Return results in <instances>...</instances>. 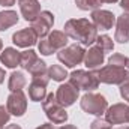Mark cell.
Listing matches in <instances>:
<instances>
[{
    "label": "cell",
    "mask_w": 129,
    "mask_h": 129,
    "mask_svg": "<svg viewBox=\"0 0 129 129\" xmlns=\"http://www.w3.org/2000/svg\"><path fill=\"white\" fill-rule=\"evenodd\" d=\"M6 108L11 113V116H15V117L24 116V113L27 111V96L24 95V92L23 90L12 92L8 96Z\"/></svg>",
    "instance_id": "9c48e42d"
},
{
    "label": "cell",
    "mask_w": 129,
    "mask_h": 129,
    "mask_svg": "<svg viewBox=\"0 0 129 129\" xmlns=\"http://www.w3.org/2000/svg\"><path fill=\"white\" fill-rule=\"evenodd\" d=\"M0 5L3 8H9V6H14L15 5V0H0Z\"/></svg>",
    "instance_id": "f1b7e54d"
},
{
    "label": "cell",
    "mask_w": 129,
    "mask_h": 129,
    "mask_svg": "<svg viewBox=\"0 0 129 129\" xmlns=\"http://www.w3.org/2000/svg\"><path fill=\"white\" fill-rule=\"evenodd\" d=\"M5 129H21V126L20 125H8Z\"/></svg>",
    "instance_id": "836d02e7"
},
{
    "label": "cell",
    "mask_w": 129,
    "mask_h": 129,
    "mask_svg": "<svg viewBox=\"0 0 129 129\" xmlns=\"http://www.w3.org/2000/svg\"><path fill=\"white\" fill-rule=\"evenodd\" d=\"M108 64H114V66L126 68V64H128V57H125V56L120 54V53H116V54H113V56L108 59Z\"/></svg>",
    "instance_id": "d4e9b609"
},
{
    "label": "cell",
    "mask_w": 129,
    "mask_h": 129,
    "mask_svg": "<svg viewBox=\"0 0 129 129\" xmlns=\"http://www.w3.org/2000/svg\"><path fill=\"white\" fill-rule=\"evenodd\" d=\"M120 8L129 14V0H120Z\"/></svg>",
    "instance_id": "f546056e"
},
{
    "label": "cell",
    "mask_w": 129,
    "mask_h": 129,
    "mask_svg": "<svg viewBox=\"0 0 129 129\" xmlns=\"http://www.w3.org/2000/svg\"><path fill=\"white\" fill-rule=\"evenodd\" d=\"M69 83L75 86L78 90H86V92L96 90L99 87V78H98L96 71L77 69L69 74Z\"/></svg>",
    "instance_id": "3957f363"
},
{
    "label": "cell",
    "mask_w": 129,
    "mask_h": 129,
    "mask_svg": "<svg viewBox=\"0 0 129 129\" xmlns=\"http://www.w3.org/2000/svg\"><path fill=\"white\" fill-rule=\"evenodd\" d=\"M66 45H68V35L62 30H53L48 33V36L41 39L38 48L42 56H51L53 53L60 51Z\"/></svg>",
    "instance_id": "7a4b0ae2"
},
{
    "label": "cell",
    "mask_w": 129,
    "mask_h": 129,
    "mask_svg": "<svg viewBox=\"0 0 129 129\" xmlns=\"http://www.w3.org/2000/svg\"><path fill=\"white\" fill-rule=\"evenodd\" d=\"M42 108H44V113L48 117V120L54 125H62L69 117L64 107L57 101L56 95H53V93L47 95V98L42 101Z\"/></svg>",
    "instance_id": "5b68a950"
},
{
    "label": "cell",
    "mask_w": 129,
    "mask_h": 129,
    "mask_svg": "<svg viewBox=\"0 0 129 129\" xmlns=\"http://www.w3.org/2000/svg\"><path fill=\"white\" fill-rule=\"evenodd\" d=\"M114 129H129V126H122V128H114Z\"/></svg>",
    "instance_id": "d590c367"
},
{
    "label": "cell",
    "mask_w": 129,
    "mask_h": 129,
    "mask_svg": "<svg viewBox=\"0 0 129 129\" xmlns=\"http://www.w3.org/2000/svg\"><path fill=\"white\" fill-rule=\"evenodd\" d=\"M81 110L86 111L87 114H93L101 117L102 114H105L107 108H108V101L105 99V96L99 95V93H90L87 92L80 101Z\"/></svg>",
    "instance_id": "8992f818"
},
{
    "label": "cell",
    "mask_w": 129,
    "mask_h": 129,
    "mask_svg": "<svg viewBox=\"0 0 129 129\" xmlns=\"http://www.w3.org/2000/svg\"><path fill=\"white\" fill-rule=\"evenodd\" d=\"M63 32L68 38H72L74 41L80 42L81 45H92L96 42L98 29L92 21L87 18H72L64 23Z\"/></svg>",
    "instance_id": "6da1fadb"
},
{
    "label": "cell",
    "mask_w": 129,
    "mask_h": 129,
    "mask_svg": "<svg viewBox=\"0 0 129 129\" xmlns=\"http://www.w3.org/2000/svg\"><path fill=\"white\" fill-rule=\"evenodd\" d=\"M48 75H50V78H53L54 81H59V83L64 81V78L69 77L66 69L63 66H60V64H51L48 68Z\"/></svg>",
    "instance_id": "7402d4cb"
},
{
    "label": "cell",
    "mask_w": 129,
    "mask_h": 129,
    "mask_svg": "<svg viewBox=\"0 0 129 129\" xmlns=\"http://www.w3.org/2000/svg\"><path fill=\"white\" fill-rule=\"evenodd\" d=\"M120 96L126 102H129V81H125L123 84H120Z\"/></svg>",
    "instance_id": "83f0119b"
},
{
    "label": "cell",
    "mask_w": 129,
    "mask_h": 129,
    "mask_svg": "<svg viewBox=\"0 0 129 129\" xmlns=\"http://www.w3.org/2000/svg\"><path fill=\"white\" fill-rule=\"evenodd\" d=\"M27 84V78L26 75L21 72V71H14L11 75H9V83H8V87L11 92H17V90H23Z\"/></svg>",
    "instance_id": "d6986e66"
},
{
    "label": "cell",
    "mask_w": 129,
    "mask_h": 129,
    "mask_svg": "<svg viewBox=\"0 0 129 129\" xmlns=\"http://www.w3.org/2000/svg\"><path fill=\"white\" fill-rule=\"evenodd\" d=\"M99 83L104 84H123L125 81H129V71L122 66H114V64H107L102 66L96 71Z\"/></svg>",
    "instance_id": "277c9868"
},
{
    "label": "cell",
    "mask_w": 129,
    "mask_h": 129,
    "mask_svg": "<svg viewBox=\"0 0 129 129\" xmlns=\"http://www.w3.org/2000/svg\"><path fill=\"white\" fill-rule=\"evenodd\" d=\"M102 3H117L119 0H101Z\"/></svg>",
    "instance_id": "e575fe53"
},
{
    "label": "cell",
    "mask_w": 129,
    "mask_h": 129,
    "mask_svg": "<svg viewBox=\"0 0 129 129\" xmlns=\"http://www.w3.org/2000/svg\"><path fill=\"white\" fill-rule=\"evenodd\" d=\"M20 60H21V53L17 48H12V47L5 48L0 54V62L6 68H11V69L20 66Z\"/></svg>",
    "instance_id": "ac0fdd59"
},
{
    "label": "cell",
    "mask_w": 129,
    "mask_h": 129,
    "mask_svg": "<svg viewBox=\"0 0 129 129\" xmlns=\"http://www.w3.org/2000/svg\"><path fill=\"white\" fill-rule=\"evenodd\" d=\"M18 5H20L21 17L26 21H30V23L35 21L38 18V15L42 12L39 0H18Z\"/></svg>",
    "instance_id": "9a60e30c"
},
{
    "label": "cell",
    "mask_w": 129,
    "mask_h": 129,
    "mask_svg": "<svg viewBox=\"0 0 129 129\" xmlns=\"http://www.w3.org/2000/svg\"><path fill=\"white\" fill-rule=\"evenodd\" d=\"M0 129H5V128H2V126H0Z\"/></svg>",
    "instance_id": "f35d334b"
},
{
    "label": "cell",
    "mask_w": 129,
    "mask_h": 129,
    "mask_svg": "<svg viewBox=\"0 0 129 129\" xmlns=\"http://www.w3.org/2000/svg\"><path fill=\"white\" fill-rule=\"evenodd\" d=\"M92 23L95 24L98 30H110L116 24V15L111 11L105 9H96L92 11Z\"/></svg>",
    "instance_id": "7c38bea8"
},
{
    "label": "cell",
    "mask_w": 129,
    "mask_h": 129,
    "mask_svg": "<svg viewBox=\"0 0 129 129\" xmlns=\"http://www.w3.org/2000/svg\"><path fill=\"white\" fill-rule=\"evenodd\" d=\"M11 119V113L8 111V108L5 105H0V126L5 128V125L9 122Z\"/></svg>",
    "instance_id": "4316f807"
},
{
    "label": "cell",
    "mask_w": 129,
    "mask_h": 129,
    "mask_svg": "<svg viewBox=\"0 0 129 129\" xmlns=\"http://www.w3.org/2000/svg\"><path fill=\"white\" fill-rule=\"evenodd\" d=\"M90 129H113V125L107 120V119H102V117H98L92 122Z\"/></svg>",
    "instance_id": "484cf974"
},
{
    "label": "cell",
    "mask_w": 129,
    "mask_h": 129,
    "mask_svg": "<svg viewBox=\"0 0 129 129\" xmlns=\"http://www.w3.org/2000/svg\"><path fill=\"white\" fill-rule=\"evenodd\" d=\"M29 98L33 102H41L47 98V86L32 81L29 86Z\"/></svg>",
    "instance_id": "44dd1931"
},
{
    "label": "cell",
    "mask_w": 129,
    "mask_h": 129,
    "mask_svg": "<svg viewBox=\"0 0 129 129\" xmlns=\"http://www.w3.org/2000/svg\"><path fill=\"white\" fill-rule=\"evenodd\" d=\"M75 5L81 11H96L101 8V0H75Z\"/></svg>",
    "instance_id": "cb8c5ba5"
},
{
    "label": "cell",
    "mask_w": 129,
    "mask_h": 129,
    "mask_svg": "<svg viewBox=\"0 0 129 129\" xmlns=\"http://www.w3.org/2000/svg\"><path fill=\"white\" fill-rule=\"evenodd\" d=\"M96 45L104 51V53H108V51H113L114 50V42L113 39L108 36V35H101L96 38Z\"/></svg>",
    "instance_id": "603a6c76"
},
{
    "label": "cell",
    "mask_w": 129,
    "mask_h": 129,
    "mask_svg": "<svg viewBox=\"0 0 129 129\" xmlns=\"http://www.w3.org/2000/svg\"><path fill=\"white\" fill-rule=\"evenodd\" d=\"M53 24H54V15L50 11H42L38 15V18L32 21V29L38 35V38L42 39V38L48 36L50 30L53 29Z\"/></svg>",
    "instance_id": "8fae6325"
},
{
    "label": "cell",
    "mask_w": 129,
    "mask_h": 129,
    "mask_svg": "<svg viewBox=\"0 0 129 129\" xmlns=\"http://www.w3.org/2000/svg\"><path fill=\"white\" fill-rule=\"evenodd\" d=\"M20 66L26 71H29V74L32 77H38L42 74H48V68L44 60H41L36 54V51L33 50H26L21 53V60Z\"/></svg>",
    "instance_id": "ba28073f"
},
{
    "label": "cell",
    "mask_w": 129,
    "mask_h": 129,
    "mask_svg": "<svg viewBox=\"0 0 129 129\" xmlns=\"http://www.w3.org/2000/svg\"><path fill=\"white\" fill-rule=\"evenodd\" d=\"M104 60H105V53H104L98 45L90 47V48L86 51L84 64H86L89 69L96 71L98 68H101V64H104Z\"/></svg>",
    "instance_id": "e0dca14e"
},
{
    "label": "cell",
    "mask_w": 129,
    "mask_h": 129,
    "mask_svg": "<svg viewBox=\"0 0 129 129\" xmlns=\"http://www.w3.org/2000/svg\"><path fill=\"white\" fill-rule=\"evenodd\" d=\"M84 56H86V50H84V47L81 44L66 45L60 51H57L59 62H62L66 68H75L77 64L83 63Z\"/></svg>",
    "instance_id": "52a82bcc"
},
{
    "label": "cell",
    "mask_w": 129,
    "mask_h": 129,
    "mask_svg": "<svg viewBox=\"0 0 129 129\" xmlns=\"http://www.w3.org/2000/svg\"><path fill=\"white\" fill-rule=\"evenodd\" d=\"M78 95H80V90L75 86H72L71 83H64L62 86H59L57 87V92H56L57 101L63 105L64 108L74 105L75 101L78 99Z\"/></svg>",
    "instance_id": "4fadbf2b"
},
{
    "label": "cell",
    "mask_w": 129,
    "mask_h": 129,
    "mask_svg": "<svg viewBox=\"0 0 129 129\" xmlns=\"http://www.w3.org/2000/svg\"><path fill=\"white\" fill-rule=\"evenodd\" d=\"M2 48H3V42H2V39H0V51H2Z\"/></svg>",
    "instance_id": "8d00e7d4"
},
{
    "label": "cell",
    "mask_w": 129,
    "mask_h": 129,
    "mask_svg": "<svg viewBox=\"0 0 129 129\" xmlns=\"http://www.w3.org/2000/svg\"><path fill=\"white\" fill-rule=\"evenodd\" d=\"M36 129H54V126H53L51 123H44V125H41V126H38Z\"/></svg>",
    "instance_id": "4dcf8cb0"
},
{
    "label": "cell",
    "mask_w": 129,
    "mask_h": 129,
    "mask_svg": "<svg viewBox=\"0 0 129 129\" xmlns=\"http://www.w3.org/2000/svg\"><path fill=\"white\" fill-rule=\"evenodd\" d=\"M57 129H78L77 126H74V125H63V126H60V128Z\"/></svg>",
    "instance_id": "d6a6232c"
},
{
    "label": "cell",
    "mask_w": 129,
    "mask_h": 129,
    "mask_svg": "<svg viewBox=\"0 0 129 129\" xmlns=\"http://www.w3.org/2000/svg\"><path fill=\"white\" fill-rule=\"evenodd\" d=\"M18 23V14L15 11H2L0 12V32L8 30L9 27Z\"/></svg>",
    "instance_id": "ffe728a7"
},
{
    "label": "cell",
    "mask_w": 129,
    "mask_h": 129,
    "mask_svg": "<svg viewBox=\"0 0 129 129\" xmlns=\"http://www.w3.org/2000/svg\"><path fill=\"white\" fill-rule=\"evenodd\" d=\"M105 119L111 125L129 123V105L128 104H113L105 111Z\"/></svg>",
    "instance_id": "30bf717a"
},
{
    "label": "cell",
    "mask_w": 129,
    "mask_h": 129,
    "mask_svg": "<svg viewBox=\"0 0 129 129\" xmlns=\"http://www.w3.org/2000/svg\"><path fill=\"white\" fill-rule=\"evenodd\" d=\"M114 41L119 44H128L129 42V14L123 12L116 20V35Z\"/></svg>",
    "instance_id": "2e32d148"
},
{
    "label": "cell",
    "mask_w": 129,
    "mask_h": 129,
    "mask_svg": "<svg viewBox=\"0 0 129 129\" xmlns=\"http://www.w3.org/2000/svg\"><path fill=\"white\" fill-rule=\"evenodd\" d=\"M5 77H6V74H5V69H3V68H0V84L5 81Z\"/></svg>",
    "instance_id": "1f68e13d"
},
{
    "label": "cell",
    "mask_w": 129,
    "mask_h": 129,
    "mask_svg": "<svg viewBox=\"0 0 129 129\" xmlns=\"http://www.w3.org/2000/svg\"><path fill=\"white\" fill-rule=\"evenodd\" d=\"M12 42L17 47H21V48L33 47L38 42V35L33 32L32 27H27V29H23V30H18V32L14 33L12 35Z\"/></svg>",
    "instance_id": "5bb4252c"
},
{
    "label": "cell",
    "mask_w": 129,
    "mask_h": 129,
    "mask_svg": "<svg viewBox=\"0 0 129 129\" xmlns=\"http://www.w3.org/2000/svg\"><path fill=\"white\" fill-rule=\"evenodd\" d=\"M126 69L129 71V59H128V64H126Z\"/></svg>",
    "instance_id": "74e56055"
}]
</instances>
